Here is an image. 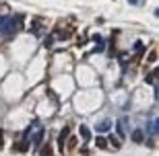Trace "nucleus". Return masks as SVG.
Listing matches in <instances>:
<instances>
[{
	"mask_svg": "<svg viewBox=\"0 0 159 156\" xmlns=\"http://www.w3.org/2000/svg\"><path fill=\"white\" fill-rule=\"evenodd\" d=\"M79 133L83 136V140H91V129H89L87 125H81V127H79Z\"/></svg>",
	"mask_w": 159,
	"mask_h": 156,
	"instance_id": "6",
	"label": "nucleus"
},
{
	"mask_svg": "<svg viewBox=\"0 0 159 156\" xmlns=\"http://www.w3.org/2000/svg\"><path fill=\"white\" fill-rule=\"evenodd\" d=\"M124 133H126V121H118V136L120 138H124Z\"/></svg>",
	"mask_w": 159,
	"mask_h": 156,
	"instance_id": "8",
	"label": "nucleus"
},
{
	"mask_svg": "<svg viewBox=\"0 0 159 156\" xmlns=\"http://www.w3.org/2000/svg\"><path fill=\"white\" fill-rule=\"evenodd\" d=\"M132 140H134L136 144L143 142V140H145V132H143V129H134V132H132Z\"/></svg>",
	"mask_w": 159,
	"mask_h": 156,
	"instance_id": "7",
	"label": "nucleus"
},
{
	"mask_svg": "<svg viewBox=\"0 0 159 156\" xmlns=\"http://www.w3.org/2000/svg\"><path fill=\"white\" fill-rule=\"evenodd\" d=\"M130 4H139V2H143V0H128Z\"/></svg>",
	"mask_w": 159,
	"mask_h": 156,
	"instance_id": "15",
	"label": "nucleus"
},
{
	"mask_svg": "<svg viewBox=\"0 0 159 156\" xmlns=\"http://www.w3.org/2000/svg\"><path fill=\"white\" fill-rule=\"evenodd\" d=\"M134 49H136V52H143V49H145L143 41H136V43H134Z\"/></svg>",
	"mask_w": 159,
	"mask_h": 156,
	"instance_id": "12",
	"label": "nucleus"
},
{
	"mask_svg": "<svg viewBox=\"0 0 159 156\" xmlns=\"http://www.w3.org/2000/svg\"><path fill=\"white\" fill-rule=\"evenodd\" d=\"M0 144H2V140H0Z\"/></svg>",
	"mask_w": 159,
	"mask_h": 156,
	"instance_id": "16",
	"label": "nucleus"
},
{
	"mask_svg": "<svg viewBox=\"0 0 159 156\" xmlns=\"http://www.w3.org/2000/svg\"><path fill=\"white\" fill-rule=\"evenodd\" d=\"M155 60H157V52L153 49V52L149 53V62H155Z\"/></svg>",
	"mask_w": 159,
	"mask_h": 156,
	"instance_id": "13",
	"label": "nucleus"
},
{
	"mask_svg": "<svg viewBox=\"0 0 159 156\" xmlns=\"http://www.w3.org/2000/svg\"><path fill=\"white\" fill-rule=\"evenodd\" d=\"M155 76H157V70H153V72L147 76V82H155Z\"/></svg>",
	"mask_w": 159,
	"mask_h": 156,
	"instance_id": "11",
	"label": "nucleus"
},
{
	"mask_svg": "<svg viewBox=\"0 0 159 156\" xmlns=\"http://www.w3.org/2000/svg\"><path fill=\"white\" fill-rule=\"evenodd\" d=\"M21 29V17H2L0 19V37H12Z\"/></svg>",
	"mask_w": 159,
	"mask_h": 156,
	"instance_id": "1",
	"label": "nucleus"
},
{
	"mask_svg": "<svg viewBox=\"0 0 159 156\" xmlns=\"http://www.w3.org/2000/svg\"><path fill=\"white\" fill-rule=\"evenodd\" d=\"M112 125H114V123H112V119H103V121H99L97 125H95V129L103 133V132H110V129H112Z\"/></svg>",
	"mask_w": 159,
	"mask_h": 156,
	"instance_id": "4",
	"label": "nucleus"
},
{
	"mask_svg": "<svg viewBox=\"0 0 159 156\" xmlns=\"http://www.w3.org/2000/svg\"><path fill=\"white\" fill-rule=\"evenodd\" d=\"M155 99L159 101V84H157V82H155Z\"/></svg>",
	"mask_w": 159,
	"mask_h": 156,
	"instance_id": "14",
	"label": "nucleus"
},
{
	"mask_svg": "<svg viewBox=\"0 0 159 156\" xmlns=\"http://www.w3.org/2000/svg\"><path fill=\"white\" fill-rule=\"evenodd\" d=\"M68 133H70V127L64 125V127H62V132H60V136H58V150L60 152L64 150V142H66V138H68Z\"/></svg>",
	"mask_w": 159,
	"mask_h": 156,
	"instance_id": "3",
	"label": "nucleus"
},
{
	"mask_svg": "<svg viewBox=\"0 0 159 156\" xmlns=\"http://www.w3.org/2000/svg\"><path fill=\"white\" fill-rule=\"evenodd\" d=\"M41 138H43V125H41L39 121H33L27 129H25V133H23V140H25V142H33L35 148H39Z\"/></svg>",
	"mask_w": 159,
	"mask_h": 156,
	"instance_id": "2",
	"label": "nucleus"
},
{
	"mask_svg": "<svg viewBox=\"0 0 159 156\" xmlns=\"http://www.w3.org/2000/svg\"><path fill=\"white\" fill-rule=\"evenodd\" d=\"M41 156H52V146H50V144L43 146V150H41Z\"/></svg>",
	"mask_w": 159,
	"mask_h": 156,
	"instance_id": "9",
	"label": "nucleus"
},
{
	"mask_svg": "<svg viewBox=\"0 0 159 156\" xmlns=\"http://www.w3.org/2000/svg\"><path fill=\"white\" fill-rule=\"evenodd\" d=\"M95 146L101 148V150H106V148H107V140L103 138V136H97V138H95Z\"/></svg>",
	"mask_w": 159,
	"mask_h": 156,
	"instance_id": "5",
	"label": "nucleus"
},
{
	"mask_svg": "<svg viewBox=\"0 0 159 156\" xmlns=\"http://www.w3.org/2000/svg\"><path fill=\"white\" fill-rule=\"evenodd\" d=\"M107 142H112V144L116 146V148H120V140L116 138V136H107Z\"/></svg>",
	"mask_w": 159,
	"mask_h": 156,
	"instance_id": "10",
	"label": "nucleus"
}]
</instances>
